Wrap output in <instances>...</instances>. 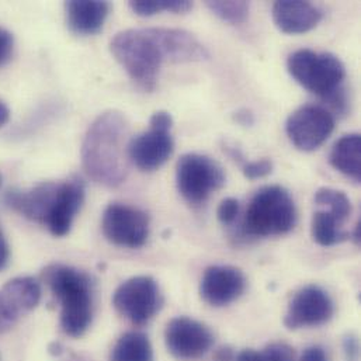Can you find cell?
Here are the masks:
<instances>
[{
	"label": "cell",
	"instance_id": "1",
	"mask_svg": "<svg viewBox=\"0 0 361 361\" xmlns=\"http://www.w3.org/2000/svg\"><path fill=\"white\" fill-rule=\"evenodd\" d=\"M110 48L130 78L151 92L157 86L162 63L179 62L183 37L178 28H131L116 34Z\"/></svg>",
	"mask_w": 361,
	"mask_h": 361
},
{
	"label": "cell",
	"instance_id": "2",
	"mask_svg": "<svg viewBox=\"0 0 361 361\" xmlns=\"http://www.w3.org/2000/svg\"><path fill=\"white\" fill-rule=\"evenodd\" d=\"M130 124L117 110L100 114L89 127L82 145V164L97 183L117 187L128 175Z\"/></svg>",
	"mask_w": 361,
	"mask_h": 361
},
{
	"label": "cell",
	"instance_id": "3",
	"mask_svg": "<svg viewBox=\"0 0 361 361\" xmlns=\"http://www.w3.org/2000/svg\"><path fill=\"white\" fill-rule=\"evenodd\" d=\"M44 280L61 304V328L72 338L82 336L93 318V283L89 274L71 266L52 264Z\"/></svg>",
	"mask_w": 361,
	"mask_h": 361
},
{
	"label": "cell",
	"instance_id": "4",
	"mask_svg": "<svg viewBox=\"0 0 361 361\" xmlns=\"http://www.w3.org/2000/svg\"><path fill=\"white\" fill-rule=\"evenodd\" d=\"M295 222L297 208L290 192L281 185H266L250 200L243 229L250 236H279L288 233Z\"/></svg>",
	"mask_w": 361,
	"mask_h": 361
},
{
	"label": "cell",
	"instance_id": "5",
	"mask_svg": "<svg viewBox=\"0 0 361 361\" xmlns=\"http://www.w3.org/2000/svg\"><path fill=\"white\" fill-rule=\"evenodd\" d=\"M287 68L290 75L304 89L324 100L343 89L342 85L346 78L345 65L334 54L298 49L288 56Z\"/></svg>",
	"mask_w": 361,
	"mask_h": 361
},
{
	"label": "cell",
	"instance_id": "6",
	"mask_svg": "<svg viewBox=\"0 0 361 361\" xmlns=\"http://www.w3.org/2000/svg\"><path fill=\"white\" fill-rule=\"evenodd\" d=\"M173 118L168 111H157L149 121V130L130 140L128 158L144 172H154L168 162L175 149L171 134Z\"/></svg>",
	"mask_w": 361,
	"mask_h": 361
},
{
	"label": "cell",
	"instance_id": "7",
	"mask_svg": "<svg viewBox=\"0 0 361 361\" xmlns=\"http://www.w3.org/2000/svg\"><path fill=\"white\" fill-rule=\"evenodd\" d=\"M176 183L181 197L190 204H202L225 183L222 168L201 154L183 155L176 166Z\"/></svg>",
	"mask_w": 361,
	"mask_h": 361
},
{
	"label": "cell",
	"instance_id": "8",
	"mask_svg": "<svg viewBox=\"0 0 361 361\" xmlns=\"http://www.w3.org/2000/svg\"><path fill=\"white\" fill-rule=\"evenodd\" d=\"M158 283L149 276H137L120 284L113 295L114 308L135 325L149 322L162 307Z\"/></svg>",
	"mask_w": 361,
	"mask_h": 361
},
{
	"label": "cell",
	"instance_id": "9",
	"mask_svg": "<svg viewBox=\"0 0 361 361\" xmlns=\"http://www.w3.org/2000/svg\"><path fill=\"white\" fill-rule=\"evenodd\" d=\"M102 229L113 245L138 249L148 240L149 216L140 208L113 202L104 209Z\"/></svg>",
	"mask_w": 361,
	"mask_h": 361
},
{
	"label": "cell",
	"instance_id": "10",
	"mask_svg": "<svg viewBox=\"0 0 361 361\" xmlns=\"http://www.w3.org/2000/svg\"><path fill=\"white\" fill-rule=\"evenodd\" d=\"M335 117L322 106L307 104L295 110L286 123L290 141L300 149L311 152L318 149L334 133Z\"/></svg>",
	"mask_w": 361,
	"mask_h": 361
},
{
	"label": "cell",
	"instance_id": "11",
	"mask_svg": "<svg viewBox=\"0 0 361 361\" xmlns=\"http://www.w3.org/2000/svg\"><path fill=\"white\" fill-rule=\"evenodd\" d=\"M335 312L329 294L318 286L301 288L290 301L284 325L288 329H301L326 324Z\"/></svg>",
	"mask_w": 361,
	"mask_h": 361
},
{
	"label": "cell",
	"instance_id": "12",
	"mask_svg": "<svg viewBox=\"0 0 361 361\" xmlns=\"http://www.w3.org/2000/svg\"><path fill=\"white\" fill-rule=\"evenodd\" d=\"M165 341L169 352L176 359L195 360L209 352L214 345V335L204 324L179 317L168 324Z\"/></svg>",
	"mask_w": 361,
	"mask_h": 361
},
{
	"label": "cell",
	"instance_id": "13",
	"mask_svg": "<svg viewBox=\"0 0 361 361\" xmlns=\"http://www.w3.org/2000/svg\"><path fill=\"white\" fill-rule=\"evenodd\" d=\"M246 288L243 273L233 266H212L205 270L200 295L211 307H225L236 301Z\"/></svg>",
	"mask_w": 361,
	"mask_h": 361
},
{
	"label": "cell",
	"instance_id": "14",
	"mask_svg": "<svg viewBox=\"0 0 361 361\" xmlns=\"http://www.w3.org/2000/svg\"><path fill=\"white\" fill-rule=\"evenodd\" d=\"M41 300V286L32 277H16L0 288V328L31 312Z\"/></svg>",
	"mask_w": 361,
	"mask_h": 361
},
{
	"label": "cell",
	"instance_id": "15",
	"mask_svg": "<svg viewBox=\"0 0 361 361\" xmlns=\"http://www.w3.org/2000/svg\"><path fill=\"white\" fill-rule=\"evenodd\" d=\"M85 200V183L75 176L62 181L52 208L44 222L54 236H65L69 233L73 219L79 212Z\"/></svg>",
	"mask_w": 361,
	"mask_h": 361
},
{
	"label": "cell",
	"instance_id": "16",
	"mask_svg": "<svg viewBox=\"0 0 361 361\" xmlns=\"http://www.w3.org/2000/svg\"><path fill=\"white\" fill-rule=\"evenodd\" d=\"M59 184L44 181L28 190H11L6 195V204L25 218L44 224L56 198Z\"/></svg>",
	"mask_w": 361,
	"mask_h": 361
},
{
	"label": "cell",
	"instance_id": "17",
	"mask_svg": "<svg viewBox=\"0 0 361 361\" xmlns=\"http://www.w3.org/2000/svg\"><path fill=\"white\" fill-rule=\"evenodd\" d=\"M322 17V10L311 1L281 0L273 4L274 24L286 34L308 32L321 23Z\"/></svg>",
	"mask_w": 361,
	"mask_h": 361
},
{
	"label": "cell",
	"instance_id": "18",
	"mask_svg": "<svg viewBox=\"0 0 361 361\" xmlns=\"http://www.w3.org/2000/svg\"><path fill=\"white\" fill-rule=\"evenodd\" d=\"M69 28L79 35H92L102 30L110 10L107 1L71 0L65 4Z\"/></svg>",
	"mask_w": 361,
	"mask_h": 361
},
{
	"label": "cell",
	"instance_id": "19",
	"mask_svg": "<svg viewBox=\"0 0 361 361\" xmlns=\"http://www.w3.org/2000/svg\"><path fill=\"white\" fill-rule=\"evenodd\" d=\"M331 165L352 180L361 181V137L359 134L343 135L334 145Z\"/></svg>",
	"mask_w": 361,
	"mask_h": 361
},
{
	"label": "cell",
	"instance_id": "20",
	"mask_svg": "<svg viewBox=\"0 0 361 361\" xmlns=\"http://www.w3.org/2000/svg\"><path fill=\"white\" fill-rule=\"evenodd\" d=\"M110 361H154L152 345L141 332H127L111 350Z\"/></svg>",
	"mask_w": 361,
	"mask_h": 361
},
{
	"label": "cell",
	"instance_id": "21",
	"mask_svg": "<svg viewBox=\"0 0 361 361\" xmlns=\"http://www.w3.org/2000/svg\"><path fill=\"white\" fill-rule=\"evenodd\" d=\"M341 222L328 211H318L312 218V238L321 246H334L345 242L349 233L341 229Z\"/></svg>",
	"mask_w": 361,
	"mask_h": 361
},
{
	"label": "cell",
	"instance_id": "22",
	"mask_svg": "<svg viewBox=\"0 0 361 361\" xmlns=\"http://www.w3.org/2000/svg\"><path fill=\"white\" fill-rule=\"evenodd\" d=\"M315 202L318 205L328 207L329 211L341 224H343L352 214V201L350 198L339 190L322 187L315 192Z\"/></svg>",
	"mask_w": 361,
	"mask_h": 361
},
{
	"label": "cell",
	"instance_id": "23",
	"mask_svg": "<svg viewBox=\"0 0 361 361\" xmlns=\"http://www.w3.org/2000/svg\"><path fill=\"white\" fill-rule=\"evenodd\" d=\"M222 149H224V152H226V155L229 158H232L236 164L240 165L245 178L249 179V180H256V179L266 178L273 171V162L270 159L247 161L238 147L231 145L228 142L222 144Z\"/></svg>",
	"mask_w": 361,
	"mask_h": 361
},
{
	"label": "cell",
	"instance_id": "24",
	"mask_svg": "<svg viewBox=\"0 0 361 361\" xmlns=\"http://www.w3.org/2000/svg\"><path fill=\"white\" fill-rule=\"evenodd\" d=\"M130 7L135 14L148 17L161 11L185 13L192 7V3L187 0H135L130 1Z\"/></svg>",
	"mask_w": 361,
	"mask_h": 361
},
{
	"label": "cell",
	"instance_id": "25",
	"mask_svg": "<svg viewBox=\"0 0 361 361\" xmlns=\"http://www.w3.org/2000/svg\"><path fill=\"white\" fill-rule=\"evenodd\" d=\"M207 7L218 16L221 20L231 24H240L247 18L249 3L247 1H205Z\"/></svg>",
	"mask_w": 361,
	"mask_h": 361
},
{
	"label": "cell",
	"instance_id": "26",
	"mask_svg": "<svg viewBox=\"0 0 361 361\" xmlns=\"http://www.w3.org/2000/svg\"><path fill=\"white\" fill-rule=\"evenodd\" d=\"M257 361H294V352L284 343H273L259 352Z\"/></svg>",
	"mask_w": 361,
	"mask_h": 361
},
{
	"label": "cell",
	"instance_id": "27",
	"mask_svg": "<svg viewBox=\"0 0 361 361\" xmlns=\"http://www.w3.org/2000/svg\"><path fill=\"white\" fill-rule=\"evenodd\" d=\"M239 208H240V205L236 198H231V197L225 198V200H222V202L219 204V207L216 209V216L224 225L232 224L239 214Z\"/></svg>",
	"mask_w": 361,
	"mask_h": 361
},
{
	"label": "cell",
	"instance_id": "28",
	"mask_svg": "<svg viewBox=\"0 0 361 361\" xmlns=\"http://www.w3.org/2000/svg\"><path fill=\"white\" fill-rule=\"evenodd\" d=\"M14 38L10 31L0 27V66L4 65L13 55Z\"/></svg>",
	"mask_w": 361,
	"mask_h": 361
},
{
	"label": "cell",
	"instance_id": "29",
	"mask_svg": "<svg viewBox=\"0 0 361 361\" xmlns=\"http://www.w3.org/2000/svg\"><path fill=\"white\" fill-rule=\"evenodd\" d=\"M300 361H328V356L324 349L318 346H311L304 350Z\"/></svg>",
	"mask_w": 361,
	"mask_h": 361
},
{
	"label": "cell",
	"instance_id": "30",
	"mask_svg": "<svg viewBox=\"0 0 361 361\" xmlns=\"http://www.w3.org/2000/svg\"><path fill=\"white\" fill-rule=\"evenodd\" d=\"M8 259H10V250H8V245H7V240L0 229V270H3L7 263H8Z\"/></svg>",
	"mask_w": 361,
	"mask_h": 361
},
{
	"label": "cell",
	"instance_id": "31",
	"mask_svg": "<svg viewBox=\"0 0 361 361\" xmlns=\"http://www.w3.org/2000/svg\"><path fill=\"white\" fill-rule=\"evenodd\" d=\"M233 117H235V121L239 123L240 126H252L255 123L253 114L246 109H242V110L236 111Z\"/></svg>",
	"mask_w": 361,
	"mask_h": 361
},
{
	"label": "cell",
	"instance_id": "32",
	"mask_svg": "<svg viewBox=\"0 0 361 361\" xmlns=\"http://www.w3.org/2000/svg\"><path fill=\"white\" fill-rule=\"evenodd\" d=\"M259 359V352L253 349H246L240 352L238 356H235V361H257Z\"/></svg>",
	"mask_w": 361,
	"mask_h": 361
},
{
	"label": "cell",
	"instance_id": "33",
	"mask_svg": "<svg viewBox=\"0 0 361 361\" xmlns=\"http://www.w3.org/2000/svg\"><path fill=\"white\" fill-rule=\"evenodd\" d=\"M215 361H235V355L229 348H222L216 352Z\"/></svg>",
	"mask_w": 361,
	"mask_h": 361
},
{
	"label": "cell",
	"instance_id": "34",
	"mask_svg": "<svg viewBox=\"0 0 361 361\" xmlns=\"http://www.w3.org/2000/svg\"><path fill=\"white\" fill-rule=\"evenodd\" d=\"M8 117H10V110L8 107L0 102V127L4 126L7 121H8Z\"/></svg>",
	"mask_w": 361,
	"mask_h": 361
},
{
	"label": "cell",
	"instance_id": "35",
	"mask_svg": "<svg viewBox=\"0 0 361 361\" xmlns=\"http://www.w3.org/2000/svg\"><path fill=\"white\" fill-rule=\"evenodd\" d=\"M1 181H3V178H1V175H0V187H1Z\"/></svg>",
	"mask_w": 361,
	"mask_h": 361
}]
</instances>
